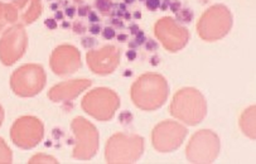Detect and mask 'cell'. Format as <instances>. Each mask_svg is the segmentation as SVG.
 Returning a JSON list of instances; mask_svg holds the SVG:
<instances>
[{"mask_svg":"<svg viewBox=\"0 0 256 164\" xmlns=\"http://www.w3.org/2000/svg\"><path fill=\"white\" fill-rule=\"evenodd\" d=\"M13 156L3 139H0V163H12Z\"/></svg>","mask_w":256,"mask_h":164,"instance_id":"obj_20","label":"cell"},{"mask_svg":"<svg viewBox=\"0 0 256 164\" xmlns=\"http://www.w3.org/2000/svg\"><path fill=\"white\" fill-rule=\"evenodd\" d=\"M3 120H4V110L3 108L0 106V125L3 124Z\"/></svg>","mask_w":256,"mask_h":164,"instance_id":"obj_40","label":"cell"},{"mask_svg":"<svg viewBox=\"0 0 256 164\" xmlns=\"http://www.w3.org/2000/svg\"><path fill=\"white\" fill-rule=\"evenodd\" d=\"M14 6L18 10V16H20L22 22L26 24L34 22L42 9L40 0H16Z\"/></svg>","mask_w":256,"mask_h":164,"instance_id":"obj_16","label":"cell"},{"mask_svg":"<svg viewBox=\"0 0 256 164\" xmlns=\"http://www.w3.org/2000/svg\"><path fill=\"white\" fill-rule=\"evenodd\" d=\"M112 6V3H111V0H96V8L104 14H108V10Z\"/></svg>","mask_w":256,"mask_h":164,"instance_id":"obj_21","label":"cell"},{"mask_svg":"<svg viewBox=\"0 0 256 164\" xmlns=\"http://www.w3.org/2000/svg\"><path fill=\"white\" fill-rule=\"evenodd\" d=\"M168 95V82L159 74H143L132 86V101L138 108L146 112H154L162 108Z\"/></svg>","mask_w":256,"mask_h":164,"instance_id":"obj_1","label":"cell"},{"mask_svg":"<svg viewBox=\"0 0 256 164\" xmlns=\"http://www.w3.org/2000/svg\"><path fill=\"white\" fill-rule=\"evenodd\" d=\"M134 16H135V18H136V19H140V18H142V14H140L139 12H136V13H134Z\"/></svg>","mask_w":256,"mask_h":164,"instance_id":"obj_42","label":"cell"},{"mask_svg":"<svg viewBox=\"0 0 256 164\" xmlns=\"http://www.w3.org/2000/svg\"><path fill=\"white\" fill-rule=\"evenodd\" d=\"M91 86L90 80H74V81H67L64 84L54 86L48 92V98L50 100L58 102V101H70L80 95L82 91L88 88Z\"/></svg>","mask_w":256,"mask_h":164,"instance_id":"obj_15","label":"cell"},{"mask_svg":"<svg viewBox=\"0 0 256 164\" xmlns=\"http://www.w3.org/2000/svg\"><path fill=\"white\" fill-rule=\"evenodd\" d=\"M176 20L180 24H188L193 20V12L190 9H182L180 8V10L176 13Z\"/></svg>","mask_w":256,"mask_h":164,"instance_id":"obj_19","label":"cell"},{"mask_svg":"<svg viewBox=\"0 0 256 164\" xmlns=\"http://www.w3.org/2000/svg\"><path fill=\"white\" fill-rule=\"evenodd\" d=\"M168 8L170 9L173 13H177V12L182 8V4H180V0H170V2H169Z\"/></svg>","mask_w":256,"mask_h":164,"instance_id":"obj_25","label":"cell"},{"mask_svg":"<svg viewBox=\"0 0 256 164\" xmlns=\"http://www.w3.org/2000/svg\"><path fill=\"white\" fill-rule=\"evenodd\" d=\"M130 30H132V34H136V33L138 32H139V26H136V24H134V26H130Z\"/></svg>","mask_w":256,"mask_h":164,"instance_id":"obj_37","label":"cell"},{"mask_svg":"<svg viewBox=\"0 0 256 164\" xmlns=\"http://www.w3.org/2000/svg\"><path fill=\"white\" fill-rule=\"evenodd\" d=\"M125 2H126L128 4H132V3H134V0H125Z\"/></svg>","mask_w":256,"mask_h":164,"instance_id":"obj_43","label":"cell"},{"mask_svg":"<svg viewBox=\"0 0 256 164\" xmlns=\"http://www.w3.org/2000/svg\"><path fill=\"white\" fill-rule=\"evenodd\" d=\"M140 2H146V0H140Z\"/></svg>","mask_w":256,"mask_h":164,"instance_id":"obj_44","label":"cell"},{"mask_svg":"<svg viewBox=\"0 0 256 164\" xmlns=\"http://www.w3.org/2000/svg\"><path fill=\"white\" fill-rule=\"evenodd\" d=\"M255 105L250 106L241 114L240 116V128L241 132L248 136V138L255 140L256 129H255Z\"/></svg>","mask_w":256,"mask_h":164,"instance_id":"obj_17","label":"cell"},{"mask_svg":"<svg viewBox=\"0 0 256 164\" xmlns=\"http://www.w3.org/2000/svg\"><path fill=\"white\" fill-rule=\"evenodd\" d=\"M66 14L70 16V18H72V16H74V8H68V9H67Z\"/></svg>","mask_w":256,"mask_h":164,"instance_id":"obj_38","label":"cell"},{"mask_svg":"<svg viewBox=\"0 0 256 164\" xmlns=\"http://www.w3.org/2000/svg\"><path fill=\"white\" fill-rule=\"evenodd\" d=\"M88 19H90L91 22H94V23H96V22H98V16H96L94 12H88Z\"/></svg>","mask_w":256,"mask_h":164,"instance_id":"obj_33","label":"cell"},{"mask_svg":"<svg viewBox=\"0 0 256 164\" xmlns=\"http://www.w3.org/2000/svg\"><path fill=\"white\" fill-rule=\"evenodd\" d=\"M232 24L234 16L230 9L224 4H216L202 14L197 23V32L204 40L214 42L226 37Z\"/></svg>","mask_w":256,"mask_h":164,"instance_id":"obj_3","label":"cell"},{"mask_svg":"<svg viewBox=\"0 0 256 164\" xmlns=\"http://www.w3.org/2000/svg\"><path fill=\"white\" fill-rule=\"evenodd\" d=\"M159 62H160V58H159L158 56H154V57H152V60H150V64H153V66H158V64H159Z\"/></svg>","mask_w":256,"mask_h":164,"instance_id":"obj_35","label":"cell"},{"mask_svg":"<svg viewBox=\"0 0 256 164\" xmlns=\"http://www.w3.org/2000/svg\"><path fill=\"white\" fill-rule=\"evenodd\" d=\"M126 57H128V60H129V61H134V60L136 58V50H128Z\"/></svg>","mask_w":256,"mask_h":164,"instance_id":"obj_30","label":"cell"},{"mask_svg":"<svg viewBox=\"0 0 256 164\" xmlns=\"http://www.w3.org/2000/svg\"><path fill=\"white\" fill-rule=\"evenodd\" d=\"M74 30L76 33H78V34H81V33H84V30H86V28H84V26L81 22H76V23L74 24Z\"/></svg>","mask_w":256,"mask_h":164,"instance_id":"obj_28","label":"cell"},{"mask_svg":"<svg viewBox=\"0 0 256 164\" xmlns=\"http://www.w3.org/2000/svg\"><path fill=\"white\" fill-rule=\"evenodd\" d=\"M154 33L158 40L169 52H178L187 46L190 32L186 26L170 16L159 19L154 26Z\"/></svg>","mask_w":256,"mask_h":164,"instance_id":"obj_9","label":"cell"},{"mask_svg":"<svg viewBox=\"0 0 256 164\" xmlns=\"http://www.w3.org/2000/svg\"><path fill=\"white\" fill-rule=\"evenodd\" d=\"M169 112L174 119L190 126L198 125L206 118L207 102L204 96L197 88H180L173 96Z\"/></svg>","mask_w":256,"mask_h":164,"instance_id":"obj_2","label":"cell"},{"mask_svg":"<svg viewBox=\"0 0 256 164\" xmlns=\"http://www.w3.org/2000/svg\"><path fill=\"white\" fill-rule=\"evenodd\" d=\"M40 120L33 116L19 118L12 126L10 136L16 146L23 149L34 148L42 140L44 134Z\"/></svg>","mask_w":256,"mask_h":164,"instance_id":"obj_11","label":"cell"},{"mask_svg":"<svg viewBox=\"0 0 256 164\" xmlns=\"http://www.w3.org/2000/svg\"><path fill=\"white\" fill-rule=\"evenodd\" d=\"M118 40H119V42H125V40H128V36L126 34H119L118 36Z\"/></svg>","mask_w":256,"mask_h":164,"instance_id":"obj_39","label":"cell"},{"mask_svg":"<svg viewBox=\"0 0 256 164\" xmlns=\"http://www.w3.org/2000/svg\"><path fill=\"white\" fill-rule=\"evenodd\" d=\"M88 6H84V8H82V6H81V8H80L78 14H80V16H86V14L88 13Z\"/></svg>","mask_w":256,"mask_h":164,"instance_id":"obj_36","label":"cell"},{"mask_svg":"<svg viewBox=\"0 0 256 164\" xmlns=\"http://www.w3.org/2000/svg\"><path fill=\"white\" fill-rule=\"evenodd\" d=\"M50 68L58 76H67L77 72L81 67V56L76 47L70 44L60 46L50 56Z\"/></svg>","mask_w":256,"mask_h":164,"instance_id":"obj_13","label":"cell"},{"mask_svg":"<svg viewBox=\"0 0 256 164\" xmlns=\"http://www.w3.org/2000/svg\"><path fill=\"white\" fill-rule=\"evenodd\" d=\"M26 48V33L20 24L6 30L0 40V61L6 66L16 64Z\"/></svg>","mask_w":256,"mask_h":164,"instance_id":"obj_12","label":"cell"},{"mask_svg":"<svg viewBox=\"0 0 256 164\" xmlns=\"http://www.w3.org/2000/svg\"><path fill=\"white\" fill-rule=\"evenodd\" d=\"M146 8L152 12H156L160 6V0H146Z\"/></svg>","mask_w":256,"mask_h":164,"instance_id":"obj_24","label":"cell"},{"mask_svg":"<svg viewBox=\"0 0 256 164\" xmlns=\"http://www.w3.org/2000/svg\"><path fill=\"white\" fill-rule=\"evenodd\" d=\"M119 120H120V122H122V124H130V122H132V112H122V114H120Z\"/></svg>","mask_w":256,"mask_h":164,"instance_id":"obj_23","label":"cell"},{"mask_svg":"<svg viewBox=\"0 0 256 164\" xmlns=\"http://www.w3.org/2000/svg\"><path fill=\"white\" fill-rule=\"evenodd\" d=\"M82 108L88 115L101 122H108L115 115L120 105L119 96L110 88H100L91 91L82 100Z\"/></svg>","mask_w":256,"mask_h":164,"instance_id":"obj_6","label":"cell"},{"mask_svg":"<svg viewBox=\"0 0 256 164\" xmlns=\"http://www.w3.org/2000/svg\"><path fill=\"white\" fill-rule=\"evenodd\" d=\"M100 30H101V26H98V24L90 26V32L92 33V34H98V33H100Z\"/></svg>","mask_w":256,"mask_h":164,"instance_id":"obj_32","label":"cell"},{"mask_svg":"<svg viewBox=\"0 0 256 164\" xmlns=\"http://www.w3.org/2000/svg\"><path fill=\"white\" fill-rule=\"evenodd\" d=\"M102 36L106 40H112V38L115 37V30H114L112 28H110V26H108V28H105V30H102Z\"/></svg>","mask_w":256,"mask_h":164,"instance_id":"obj_26","label":"cell"},{"mask_svg":"<svg viewBox=\"0 0 256 164\" xmlns=\"http://www.w3.org/2000/svg\"><path fill=\"white\" fill-rule=\"evenodd\" d=\"M188 134L187 128L173 120L159 122L152 132V144L159 153H170L180 148Z\"/></svg>","mask_w":256,"mask_h":164,"instance_id":"obj_8","label":"cell"},{"mask_svg":"<svg viewBox=\"0 0 256 164\" xmlns=\"http://www.w3.org/2000/svg\"><path fill=\"white\" fill-rule=\"evenodd\" d=\"M18 19V10L14 4L0 3V32L6 28V24L16 23Z\"/></svg>","mask_w":256,"mask_h":164,"instance_id":"obj_18","label":"cell"},{"mask_svg":"<svg viewBox=\"0 0 256 164\" xmlns=\"http://www.w3.org/2000/svg\"><path fill=\"white\" fill-rule=\"evenodd\" d=\"M71 128L76 135L74 158L88 160L95 156L98 148V134L96 128L82 118H76L72 122Z\"/></svg>","mask_w":256,"mask_h":164,"instance_id":"obj_10","label":"cell"},{"mask_svg":"<svg viewBox=\"0 0 256 164\" xmlns=\"http://www.w3.org/2000/svg\"><path fill=\"white\" fill-rule=\"evenodd\" d=\"M46 85V74L38 64H26L16 70L10 78L14 94L22 98H30L42 91Z\"/></svg>","mask_w":256,"mask_h":164,"instance_id":"obj_7","label":"cell"},{"mask_svg":"<svg viewBox=\"0 0 256 164\" xmlns=\"http://www.w3.org/2000/svg\"><path fill=\"white\" fill-rule=\"evenodd\" d=\"M96 40H92V38H84V40H82V46L86 48H91L92 46H95Z\"/></svg>","mask_w":256,"mask_h":164,"instance_id":"obj_29","label":"cell"},{"mask_svg":"<svg viewBox=\"0 0 256 164\" xmlns=\"http://www.w3.org/2000/svg\"><path fill=\"white\" fill-rule=\"evenodd\" d=\"M120 52L114 46H105L101 50L88 53V67L98 74H108L119 66Z\"/></svg>","mask_w":256,"mask_h":164,"instance_id":"obj_14","label":"cell"},{"mask_svg":"<svg viewBox=\"0 0 256 164\" xmlns=\"http://www.w3.org/2000/svg\"><path fill=\"white\" fill-rule=\"evenodd\" d=\"M146 50H158V43L153 40H148L146 43Z\"/></svg>","mask_w":256,"mask_h":164,"instance_id":"obj_27","label":"cell"},{"mask_svg":"<svg viewBox=\"0 0 256 164\" xmlns=\"http://www.w3.org/2000/svg\"><path fill=\"white\" fill-rule=\"evenodd\" d=\"M64 18V14L61 13V12H57V14H56V19H62Z\"/></svg>","mask_w":256,"mask_h":164,"instance_id":"obj_41","label":"cell"},{"mask_svg":"<svg viewBox=\"0 0 256 164\" xmlns=\"http://www.w3.org/2000/svg\"><path fill=\"white\" fill-rule=\"evenodd\" d=\"M144 153V139L138 135L115 134L106 144L108 163H135Z\"/></svg>","mask_w":256,"mask_h":164,"instance_id":"obj_4","label":"cell"},{"mask_svg":"<svg viewBox=\"0 0 256 164\" xmlns=\"http://www.w3.org/2000/svg\"><path fill=\"white\" fill-rule=\"evenodd\" d=\"M221 143L214 130H198L186 148V156L190 163H214L220 154Z\"/></svg>","mask_w":256,"mask_h":164,"instance_id":"obj_5","label":"cell"},{"mask_svg":"<svg viewBox=\"0 0 256 164\" xmlns=\"http://www.w3.org/2000/svg\"><path fill=\"white\" fill-rule=\"evenodd\" d=\"M30 163H57L54 158L52 156H37L30 160Z\"/></svg>","mask_w":256,"mask_h":164,"instance_id":"obj_22","label":"cell"},{"mask_svg":"<svg viewBox=\"0 0 256 164\" xmlns=\"http://www.w3.org/2000/svg\"><path fill=\"white\" fill-rule=\"evenodd\" d=\"M169 2H170V0H163V3L159 6V8H160L162 10H166V9H168V6H169Z\"/></svg>","mask_w":256,"mask_h":164,"instance_id":"obj_34","label":"cell"},{"mask_svg":"<svg viewBox=\"0 0 256 164\" xmlns=\"http://www.w3.org/2000/svg\"><path fill=\"white\" fill-rule=\"evenodd\" d=\"M46 26H47L50 30H56V28H57V24H56V22L52 20V19H47V20H46Z\"/></svg>","mask_w":256,"mask_h":164,"instance_id":"obj_31","label":"cell"}]
</instances>
